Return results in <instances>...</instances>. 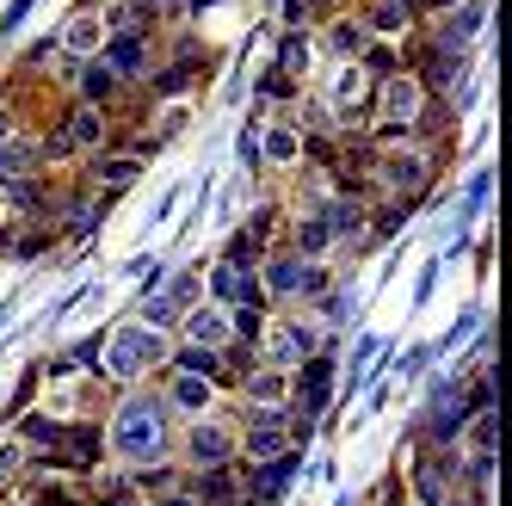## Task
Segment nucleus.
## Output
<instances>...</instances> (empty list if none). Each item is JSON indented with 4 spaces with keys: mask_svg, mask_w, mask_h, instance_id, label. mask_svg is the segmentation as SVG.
Returning a JSON list of instances; mask_svg holds the SVG:
<instances>
[{
    "mask_svg": "<svg viewBox=\"0 0 512 506\" xmlns=\"http://www.w3.org/2000/svg\"><path fill=\"white\" fill-rule=\"evenodd\" d=\"M99 432H105V451H118L124 469H149V463L173 457V414L161 402V389H142V383L118 389Z\"/></svg>",
    "mask_w": 512,
    "mask_h": 506,
    "instance_id": "nucleus-1",
    "label": "nucleus"
},
{
    "mask_svg": "<svg viewBox=\"0 0 512 506\" xmlns=\"http://www.w3.org/2000/svg\"><path fill=\"white\" fill-rule=\"evenodd\" d=\"M167 334H149L142 321H130V328H118L112 340H99V383H118V389H136V383H149V377H161V365H167Z\"/></svg>",
    "mask_w": 512,
    "mask_h": 506,
    "instance_id": "nucleus-2",
    "label": "nucleus"
},
{
    "mask_svg": "<svg viewBox=\"0 0 512 506\" xmlns=\"http://www.w3.org/2000/svg\"><path fill=\"white\" fill-rule=\"evenodd\" d=\"M327 284H334L327 260H297L290 247H272L266 260H260V297H266V303L309 309L315 297H327Z\"/></svg>",
    "mask_w": 512,
    "mask_h": 506,
    "instance_id": "nucleus-3",
    "label": "nucleus"
},
{
    "mask_svg": "<svg viewBox=\"0 0 512 506\" xmlns=\"http://www.w3.org/2000/svg\"><path fill=\"white\" fill-rule=\"evenodd\" d=\"M315 352H327V334H321V321L315 315H272L266 321V334H260V346H253V365H272V371H297L303 358H315Z\"/></svg>",
    "mask_w": 512,
    "mask_h": 506,
    "instance_id": "nucleus-4",
    "label": "nucleus"
},
{
    "mask_svg": "<svg viewBox=\"0 0 512 506\" xmlns=\"http://www.w3.org/2000/svg\"><path fill=\"white\" fill-rule=\"evenodd\" d=\"M173 463L186 469H229L235 463V420H223V414H198V420H186L173 432Z\"/></svg>",
    "mask_w": 512,
    "mask_h": 506,
    "instance_id": "nucleus-5",
    "label": "nucleus"
},
{
    "mask_svg": "<svg viewBox=\"0 0 512 506\" xmlns=\"http://www.w3.org/2000/svg\"><path fill=\"white\" fill-rule=\"evenodd\" d=\"M408 488H414V506H438L445 494H457V445H420L414 439Z\"/></svg>",
    "mask_w": 512,
    "mask_h": 506,
    "instance_id": "nucleus-6",
    "label": "nucleus"
},
{
    "mask_svg": "<svg viewBox=\"0 0 512 506\" xmlns=\"http://www.w3.org/2000/svg\"><path fill=\"white\" fill-rule=\"evenodd\" d=\"M235 402H241V414H290V371L247 365L235 377Z\"/></svg>",
    "mask_w": 512,
    "mask_h": 506,
    "instance_id": "nucleus-7",
    "label": "nucleus"
},
{
    "mask_svg": "<svg viewBox=\"0 0 512 506\" xmlns=\"http://www.w3.org/2000/svg\"><path fill=\"white\" fill-rule=\"evenodd\" d=\"M161 402H167V414L186 426V420H198V414H216V402H223V389H216L210 377H186V371H161Z\"/></svg>",
    "mask_w": 512,
    "mask_h": 506,
    "instance_id": "nucleus-8",
    "label": "nucleus"
},
{
    "mask_svg": "<svg viewBox=\"0 0 512 506\" xmlns=\"http://www.w3.org/2000/svg\"><path fill=\"white\" fill-rule=\"evenodd\" d=\"M204 303L216 309H235V303H266L260 297V266H241V260H216L204 278Z\"/></svg>",
    "mask_w": 512,
    "mask_h": 506,
    "instance_id": "nucleus-9",
    "label": "nucleus"
},
{
    "mask_svg": "<svg viewBox=\"0 0 512 506\" xmlns=\"http://www.w3.org/2000/svg\"><path fill=\"white\" fill-rule=\"evenodd\" d=\"M56 130H62V142H68V155H99V149H112V118L93 112V105H81V99H75V112H68Z\"/></svg>",
    "mask_w": 512,
    "mask_h": 506,
    "instance_id": "nucleus-10",
    "label": "nucleus"
},
{
    "mask_svg": "<svg viewBox=\"0 0 512 506\" xmlns=\"http://www.w3.org/2000/svg\"><path fill=\"white\" fill-rule=\"evenodd\" d=\"M136 179H142V161H136V155H105V149H99V155L87 161V186H81V192H93V198L112 204L118 192L136 186Z\"/></svg>",
    "mask_w": 512,
    "mask_h": 506,
    "instance_id": "nucleus-11",
    "label": "nucleus"
},
{
    "mask_svg": "<svg viewBox=\"0 0 512 506\" xmlns=\"http://www.w3.org/2000/svg\"><path fill=\"white\" fill-rule=\"evenodd\" d=\"M179 346H210V352H223L229 346V309H216V303H192V309H179Z\"/></svg>",
    "mask_w": 512,
    "mask_h": 506,
    "instance_id": "nucleus-12",
    "label": "nucleus"
},
{
    "mask_svg": "<svg viewBox=\"0 0 512 506\" xmlns=\"http://www.w3.org/2000/svg\"><path fill=\"white\" fill-rule=\"evenodd\" d=\"M99 62L112 68L118 81H142V75L155 68V62H149V44H142L136 31H105V44H99Z\"/></svg>",
    "mask_w": 512,
    "mask_h": 506,
    "instance_id": "nucleus-13",
    "label": "nucleus"
},
{
    "mask_svg": "<svg viewBox=\"0 0 512 506\" xmlns=\"http://www.w3.org/2000/svg\"><path fill=\"white\" fill-rule=\"evenodd\" d=\"M358 19H364V31H371V38H414V31L426 25L414 0H371Z\"/></svg>",
    "mask_w": 512,
    "mask_h": 506,
    "instance_id": "nucleus-14",
    "label": "nucleus"
},
{
    "mask_svg": "<svg viewBox=\"0 0 512 506\" xmlns=\"http://www.w3.org/2000/svg\"><path fill=\"white\" fill-rule=\"evenodd\" d=\"M253 142H260V167H297L303 161V124L297 118H278L266 130H253Z\"/></svg>",
    "mask_w": 512,
    "mask_h": 506,
    "instance_id": "nucleus-15",
    "label": "nucleus"
},
{
    "mask_svg": "<svg viewBox=\"0 0 512 506\" xmlns=\"http://www.w3.org/2000/svg\"><path fill=\"white\" fill-rule=\"evenodd\" d=\"M99 44H105V13H99V7H81L75 19L56 31V50H62V56H87V62H93Z\"/></svg>",
    "mask_w": 512,
    "mask_h": 506,
    "instance_id": "nucleus-16",
    "label": "nucleus"
},
{
    "mask_svg": "<svg viewBox=\"0 0 512 506\" xmlns=\"http://www.w3.org/2000/svg\"><path fill=\"white\" fill-rule=\"evenodd\" d=\"M124 87H130V81H118V75H112V68H105L99 56H93L87 68H81V105H93V112H105V118L118 112V99H124Z\"/></svg>",
    "mask_w": 512,
    "mask_h": 506,
    "instance_id": "nucleus-17",
    "label": "nucleus"
},
{
    "mask_svg": "<svg viewBox=\"0 0 512 506\" xmlns=\"http://www.w3.org/2000/svg\"><path fill=\"white\" fill-rule=\"evenodd\" d=\"M364 44H371V31H364L358 13H340L334 25H327V50H334V62H358Z\"/></svg>",
    "mask_w": 512,
    "mask_h": 506,
    "instance_id": "nucleus-18",
    "label": "nucleus"
},
{
    "mask_svg": "<svg viewBox=\"0 0 512 506\" xmlns=\"http://www.w3.org/2000/svg\"><path fill=\"white\" fill-rule=\"evenodd\" d=\"M309 56H315L309 31H284V38H278V75H290V81L303 87V75H309Z\"/></svg>",
    "mask_w": 512,
    "mask_h": 506,
    "instance_id": "nucleus-19",
    "label": "nucleus"
},
{
    "mask_svg": "<svg viewBox=\"0 0 512 506\" xmlns=\"http://www.w3.org/2000/svg\"><path fill=\"white\" fill-rule=\"evenodd\" d=\"M192 81H198V75H186L179 62L149 68V75H142V87H149V99H155V105H161V99H186V93H192Z\"/></svg>",
    "mask_w": 512,
    "mask_h": 506,
    "instance_id": "nucleus-20",
    "label": "nucleus"
},
{
    "mask_svg": "<svg viewBox=\"0 0 512 506\" xmlns=\"http://www.w3.org/2000/svg\"><path fill=\"white\" fill-rule=\"evenodd\" d=\"M142 328H149V334L179 328V303H173L167 291H149V297H142Z\"/></svg>",
    "mask_w": 512,
    "mask_h": 506,
    "instance_id": "nucleus-21",
    "label": "nucleus"
},
{
    "mask_svg": "<svg viewBox=\"0 0 512 506\" xmlns=\"http://www.w3.org/2000/svg\"><path fill=\"white\" fill-rule=\"evenodd\" d=\"M25 469H31V457H25V445H19L13 432H7V439H0V482H13V476H25Z\"/></svg>",
    "mask_w": 512,
    "mask_h": 506,
    "instance_id": "nucleus-22",
    "label": "nucleus"
},
{
    "mask_svg": "<svg viewBox=\"0 0 512 506\" xmlns=\"http://www.w3.org/2000/svg\"><path fill=\"white\" fill-rule=\"evenodd\" d=\"M142 506H198V494L186 488V476H179V482H167L155 494H142Z\"/></svg>",
    "mask_w": 512,
    "mask_h": 506,
    "instance_id": "nucleus-23",
    "label": "nucleus"
},
{
    "mask_svg": "<svg viewBox=\"0 0 512 506\" xmlns=\"http://www.w3.org/2000/svg\"><path fill=\"white\" fill-rule=\"evenodd\" d=\"M19 136H25V112L7 99V105H0V149H7V142H19Z\"/></svg>",
    "mask_w": 512,
    "mask_h": 506,
    "instance_id": "nucleus-24",
    "label": "nucleus"
},
{
    "mask_svg": "<svg viewBox=\"0 0 512 506\" xmlns=\"http://www.w3.org/2000/svg\"><path fill=\"white\" fill-rule=\"evenodd\" d=\"M167 297H173V303H179V309H192V303H198V297H204V291H198V272H179V278H173V284H167Z\"/></svg>",
    "mask_w": 512,
    "mask_h": 506,
    "instance_id": "nucleus-25",
    "label": "nucleus"
},
{
    "mask_svg": "<svg viewBox=\"0 0 512 506\" xmlns=\"http://www.w3.org/2000/svg\"><path fill=\"white\" fill-rule=\"evenodd\" d=\"M395 494H401V476H383L377 494H371V506H395Z\"/></svg>",
    "mask_w": 512,
    "mask_h": 506,
    "instance_id": "nucleus-26",
    "label": "nucleus"
},
{
    "mask_svg": "<svg viewBox=\"0 0 512 506\" xmlns=\"http://www.w3.org/2000/svg\"><path fill=\"white\" fill-rule=\"evenodd\" d=\"M420 7V19H438V13H451V7H463V0H414Z\"/></svg>",
    "mask_w": 512,
    "mask_h": 506,
    "instance_id": "nucleus-27",
    "label": "nucleus"
},
{
    "mask_svg": "<svg viewBox=\"0 0 512 506\" xmlns=\"http://www.w3.org/2000/svg\"><path fill=\"white\" fill-rule=\"evenodd\" d=\"M31 13V0H13V7H7V19H0V31H19V19Z\"/></svg>",
    "mask_w": 512,
    "mask_h": 506,
    "instance_id": "nucleus-28",
    "label": "nucleus"
},
{
    "mask_svg": "<svg viewBox=\"0 0 512 506\" xmlns=\"http://www.w3.org/2000/svg\"><path fill=\"white\" fill-rule=\"evenodd\" d=\"M438 506H488V500H475V494H463V488H457V494H445Z\"/></svg>",
    "mask_w": 512,
    "mask_h": 506,
    "instance_id": "nucleus-29",
    "label": "nucleus"
},
{
    "mask_svg": "<svg viewBox=\"0 0 512 506\" xmlns=\"http://www.w3.org/2000/svg\"><path fill=\"white\" fill-rule=\"evenodd\" d=\"M186 7H192V13H210V7H223V0H186Z\"/></svg>",
    "mask_w": 512,
    "mask_h": 506,
    "instance_id": "nucleus-30",
    "label": "nucleus"
},
{
    "mask_svg": "<svg viewBox=\"0 0 512 506\" xmlns=\"http://www.w3.org/2000/svg\"><path fill=\"white\" fill-rule=\"evenodd\" d=\"M87 506H142V500H87Z\"/></svg>",
    "mask_w": 512,
    "mask_h": 506,
    "instance_id": "nucleus-31",
    "label": "nucleus"
},
{
    "mask_svg": "<svg viewBox=\"0 0 512 506\" xmlns=\"http://www.w3.org/2000/svg\"><path fill=\"white\" fill-rule=\"evenodd\" d=\"M7 247H13V229H0V253H7Z\"/></svg>",
    "mask_w": 512,
    "mask_h": 506,
    "instance_id": "nucleus-32",
    "label": "nucleus"
}]
</instances>
